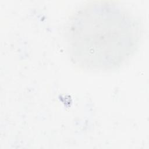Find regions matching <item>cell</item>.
<instances>
[{"label": "cell", "instance_id": "1", "mask_svg": "<svg viewBox=\"0 0 149 149\" xmlns=\"http://www.w3.org/2000/svg\"><path fill=\"white\" fill-rule=\"evenodd\" d=\"M134 15L113 1H91L78 8L67 23L72 61L89 70L115 69L134 52L141 37Z\"/></svg>", "mask_w": 149, "mask_h": 149}]
</instances>
